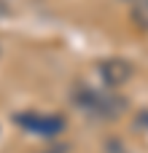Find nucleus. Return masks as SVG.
Listing matches in <instances>:
<instances>
[{"label": "nucleus", "instance_id": "f257e3e1", "mask_svg": "<svg viewBox=\"0 0 148 153\" xmlns=\"http://www.w3.org/2000/svg\"><path fill=\"white\" fill-rule=\"evenodd\" d=\"M70 102L75 110H81L84 116L97 118V121H111V118L121 116L127 108V102L121 97L111 94L108 89H94L86 83H78L70 89Z\"/></svg>", "mask_w": 148, "mask_h": 153}, {"label": "nucleus", "instance_id": "f03ea898", "mask_svg": "<svg viewBox=\"0 0 148 153\" xmlns=\"http://www.w3.org/2000/svg\"><path fill=\"white\" fill-rule=\"evenodd\" d=\"M13 124L19 129H24L27 134H38V137H57L65 132V118L62 116H51V113H16Z\"/></svg>", "mask_w": 148, "mask_h": 153}, {"label": "nucleus", "instance_id": "7ed1b4c3", "mask_svg": "<svg viewBox=\"0 0 148 153\" xmlns=\"http://www.w3.org/2000/svg\"><path fill=\"white\" fill-rule=\"evenodd\" d=\"M132 73H135V67H132L127 59H105V62H100V67H97V75H100V81L105 83V89L124 86V83L132 78Z\"/></svg>", "mask_w": 148, "mask_h": 153}, {"label": "nucleus", "instance_id": "20e7f679", "mask_svg": "<svg viewBox=\"0 0 148 153\" xmlns=\"http://www.w3.org/2000/svg\"><path fill=\"white\" fill-rule=\"evenodd\" d=\"M138 126H148V110H143V113L138 116Z\"/></svg>", "mask_w": 148, "mask_h": 153}, {"label": "nucleus", "instance_id": "39448f33", "mask_svg": "<svg viewBox=\"0 0 148 153\" xmlns=\"http://www.w3.org/2000/svg\"><path fill=\"white\" fill-rule=\"evenodd\" d=\"M127 3H132V5H140V3H146V0H127Z\"/></svg>", "mask_w": 148, "mask_h": 153}]
</instances>
